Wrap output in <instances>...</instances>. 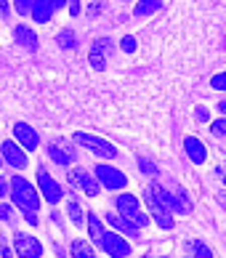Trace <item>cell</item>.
Instances as JSON below:
<instances>
[{"instance_id":"17","label":"cell","mask_w":226,"mask_h":258,"mask_svg":"<svg viewBox=\"0 0 226 258\" xmlns=\"http://www.w3.org/2000/svg\"><path fill=\"white\" fill-rule=\"evenodd\" d=\"M109 53V40H96L93 43V48H91V64H93V70H104V64H107V56Z\"/></svg>"},{"instance_id":"19","label":"cell","mask_w":226,"mask_h":258,"mask_svg":"<svg viewBox=\"0 0 226 258\" xmlns=\"http://www.w3.org/2000/svg\"><path fill=\"white\" fill-rule=\"evenodd\" d=\"M88 232H91V240L101 245V237H104V226H101V218L99 216H88Z\"/></svg>"},{"instance_id":"40","label":"cell","mask_w":226,"mask_h":258,"mask_svg":"<svg viewBox=\"0 0 226 258\" xmlns=\"http://www.w3.org/2000/svg\"><path fill=\"white\" fill-rule=\"evenodd\" d=\"M184 258H194V255H184Z\"/></svg>"},{"instance_id":"15","label":"cell","mask_w":226,"mask_h":258,"mask_svg":"<svg viewBox=\"0 0 226 258\" xmlns=\"http://www.w3.org/2000/svg\"><path fill=\"white\" fill-rule=\"evenodd\" d=\"M32 19L35 22H40V24H48L51 22V16H53V6H51V0H32Z\"/></svg>"},{"instance_id":"32","label":"cell","mask_w":226,"mask_h":258,"mask_svg":"<svg viewBox=\"0 0 226 258\" xmlns=\"http://www.w3.org/2000/svg\"><path fill=\"white\" fill-rule=\"evenodd\" d=\"M67 6H69V14H72V16L80 14V0H67Z\"/></svg>"},{"instance_id":"3","label":"cell","mask_w":226,"mask_h":258,"mask_svg":"<svg viewBox=\"0 0 226 258\" xmlns=\"http://www.w3.org/2000/svg\"><path fill=\"white\" fill-rule=\"evenodd\" d=\"M74 141H78V144H83L86 149H91L93 155H99V157H107V160H115V157H117L115 144H109L107 139L91 136V133H74Z\"/></svg>"},{"instance_id":"22","label":"cell","mask_w":226,"mask_h":258,"mask_svg":"<svg viewBox=\"0 0 226 258\" xmlns=\"http://www.w3.org/2000/svg\"><path fill=\"white\" fill-rule=\"evenodd\" d=\"M69 218H72V221H74V226H86V216H83V210H80V205H78V200H69Z\"/></svg>"},{"instance_id":"5","label":"cell","mask_w":226,"mask_h":258,"mask_svg":"<svg viewBox=\"0 0 226 258\" xmlns=\"http://www.w3.org/2000/svg\"><path fill=\"white\" fill-rule=\"evenodd\" d=\"M37 186H40V192H43V200H45V203H51V205H59V203H61V197H64L61 186L56 184L53 176H51L45 168L37 170Z\"/></svg>"},{"instance_id":"20","label":"cell","mask_w":226,"mask_h":258,"mask_svg":"<svg viewBox=\"0 0 226 258\" xmlns=\"http://www.w3.org/2000/svg\"><path fill=\"white\" fill-rule=\"evenodd\" d=\"M160 6H163V0H138L136 3V16H149L160 11Z\"/></svg>"},{"instance_id":"9","label":"cell","mask_w":226,"mask_h":258,"mask_svg":"<svg viewBox=\"0 0 226 258\" xmlns=\"http://www.w3.org/2000/svg\"><path fill=\"white\" fill-rule=\"evenodd\" d=\"M144 200H146V208H149V213H152V218L157 221V226L160 229H173V216H171V210H168L163 203H157L155 200V195L149 192H144Z\"/></svg>"},{"instance_id":"23","label":"cell","mask_w":226,"mask_h":258,"mask_svg":"<svg viewBox=\"0 0 226 258\" xmlns=\"http://www.w3.org/2000/svg\"><path fill=\"white\" fill-rule=\"evenodd\" d=\"M189 247H192L194 258H213V250H210V247L205 245V242H200V240H194V242H192Z\"/></svg>"},{"instance_id":"21","label":"cell","mask_w":226,"mask_h":258,"mask_svg":"<svg viewBox=\"0 0 226 258\" xmlns=\"http://www.w3.org/2000/svg\"><path fill=\"white\" fill-rule=\"evenodd\" d=\"M72 258H96L93 247L86 245V240H74L72 242Z\"/></svg>"},{"instance_id":"28","label":"cell","mask_w":226,"mask_h":258,"mask_svg":"<svg viewBox=\"0 0 226 258\" xmlns=\"http://www.w3.org/2000/svg\"><path fill=\"white\" fill-rule=\"evenodd\" d=\"M120 48L125 51V53H133V51H136V40H133L130 35H125V37L120 40Z\"/></svg>"},{"instance_id":"2","label":"cell","mask_w":226,"mask_h":258,"mask_svg":"<svg viewBox=\"0 0 226 258\" xmlns=\"http://www.w3.org/2000/svg\"><path fill=\"white\" fill-rule=\"evenodd\" d=\"M117 210H120V216H125L128 221L136 224L138 229H141V226H149V216L141 213L138 200H136L133 195H120V197H117Z\"/></svg>"},{"instance_id":"31","label":"cell","mask_w":226,"mask_h":258,"mask_svg":"<svg viewBox=\"0 0 226 258\" xmlns=\"http://www.w3.org/2000/svg\"><path fill=\"white\" fill-rule=\"evenodd\" d=\"M11 216H14L11 205H0V221H11Z\"/></svg>"},{"instance_id":"37","label":"cell","mask_w":226,"mask_h":258,"mask_svg":"<svg viewBox=\"0 0 226 258\" xmlns=\"http://www.w3.org/2000/svg\"><path fill=\"white\" fill-rule=\"evenodd\" d=\"M8 14V0H0V16Z\"/></svg>"},{"instance_id":"18","label":"cell","mask_w":226,"mask_h":258,"mask_svg":"<svg viewBox=\"0 0 226 258\" xmlns=\"http://www.w3.org/2000/svg\"><path fill=\"white\" fill-rule=\"evenodd\" d=\"M171 192H173V213L189 216V213H192V200H189V195H186L184 189H171Z\"/></svg>"},{"instance_id":"39","label":"cell","mask_w":226,"mask_h":258,"mask_svg":"<svg viewBox=\"0 0 226 258\" xmlns=\"http://www.w3.org/2000/svg\"><path fill=\"white\" fill-rule=\"evenodd\" d=\"M218 109H221V112H223V114H226V99H223V101H221V104H218Z\"/></svg>"},{"instance_id":"11","label":"cell","mask_w":226,"mask_h":258,"mask_svg":"<svg viewBox=\"0 0 226 258\" xmlns=\"http://www.w3.org/2000/svg\"><path fill=\"white\" fill-rule=\"evenodd\" d=\"M0 155H3L8 162H11L14 168H27V152L16 144V141H3V147H0Z\"/></svg>"},{"instance_id":"12","label":"cell","mask_w":226,"mask_h":258,"mask_svg":"<svg viewBox=\"0 0 226 258\" xmlns=\"http://www.w3.org/2000/svg\"><path fill=\"white\" fill-rule=\"evenodd\" d=\"M184 149H186V157H189L194 165H202V162L208 160V149H205V144L200 139H194V136L184 139Z\"/></svg>"},{"instance_id":"25","label":"cell","mask_w":226,"mask_h":258,"mask_svg":"<svg viewBox=\"0 0 226 258\" xmlns=\"http://www.w3.org/2000/svg\"><path fill=\"white\" fill-rule=\"evenodd\" d=\"M138 168L144 170L146 176H155V173H157V165H155V162H149L146 157H141V160H138Z\"/></svg>"},{"instance_id":"6","label":"cell","mask_w":226,"mask_h":258,"mask_svg":"<svg viewBox=\"0 0 226 258\" xmlns=\"http://www.w3.org/2000/svg\"><path fill=\"white\" fill-rule=\"evenodd\" d=\"M14 250H16L19 258H40L43 255V245H40L37 237L19 232V234H14Z\"/></svg>"},{"instance_id":"24","label":"cell","mask_w":226,"mask_h":258,"mask_svg":"<svg viewBox=\"0 0 226 258\" xmlns=\"http://www.w3.org/2000/svg\"><path fill=\"white\" fill-rule=\"evenodd\" d=\"M56 43H59L61 48H74V32H72V30H64V32H59V37H56Z\"/></svg>"},{"instance_id":"30","label":"cell","mask_w":226,"mask_h":258,"mask_svg":"<svg viewBox=\"0 0 226 258\" xmlns=\"http://www.w3.org/2000/svg\"><path fill=\"white\" fill-rule=\"evenodd\" d=\"M194 117H197V122H208V120H210V112L205 109V107H197V112H194Z\"/></svg>"},{"instance_id":"33","label":"cell","mask_w":226,"mask_h":258,"mask_svg":"<svg viewBox=\"0 0 226 258\" xmlns=\"http://www.w3.org/2000/svg\"><path fill=\"white\" fill-rule=\"evenodd\" d=\"M6 195H11V184H8V181H3V178H0V200H3Z\"/></svg>"},{"instance_id":"13","label":"cell","mask_w":226,"mask_h":258,"mask_svg":"<svg viewBox=\"0 0 226 258\" xmlns=\"http://www.w3.org/2000/svg\"><path fill=\"white\" fill-rule=\"evenodd\" d=\"M48 157L56 162V165H72L74 162V149H69L67 144H59V141H53V144H48Z\"/></svg>"},{"instance_id":"38","label":"cell","mask_w":226,"mask_h":258,"mask_svg":"<svg viewBox=\"0 0 226 258\" xmlns=\"http://www.w3.org/2000/svg\"><path fill=\"white\" fill-rule=\"evenodd\" d=\"M218 203H221V208H226V192H218Z\"/></svg>"},{"instance_id":"4","label":"cell","mask_w":226,"mask_h":258,"mask_svg":"<svg viewBox=\"0 0 226 258\" xmlns=\"http://www.w3.org/2000/svg\"><path fill=\"white\" fill-rule=\"evenodd\" d=\"M93 176H96V181L107 189H125L128 186V176L122 173V170L107 165V162H101V165L93 168Z\"/></svg>"},{"instance_id":"7","label":"cell","mask_w":226,"mask_h":258,"mask_svg":"<svg viewBox=\"0 0 226 258\" xmlns=\"http://www.w3.org/2000/svg\"><path fill=\"white\" fill-rule=\"evenodd\" d=\"M69 184H72V186H78L80 192H86L88 197H96V195L101 192V184L96 181V176L86 173L83 168H74V170H69Z\"/></svg>"},{"instance_id":"1","label":"cell","mask_w":226,"mask_h":258,"mask_svg":"<svg viewBox=\"0 0 226 258\" xmlns=\"http://www.w3.org/2000/svg\"><path fill=\"white\" fill-rule=\"evenodd\" d=\"M11 197H14V205L22 208V210H37V205H40V195H37V189L30 184L27 178L22 176H14L11 181Z\"/></svg>"},{"instance_id":"14","label":"cell","mask_w":226,"mask_h":258,"mask_svg":"<svg viewBox=\"0 0 226 258\" xmlns=\"http://www.w3.org/2000/svg\"><path fill=\"white\" fill-rule=\"evenodd\" d=\"M14 37H16V43L22 45V48H27V51H37V35L30 30V27L19 24L16 30H14Z\"/></svg>"},{"instance_id":"41","label":"cell","mask_w":226,"mask_h":258,"mask_svg":"<svg viewBox=\"0 0 226 258\" xmlns=\"http://www.w3.org/2000/svg\"><path fill=\"white\" fill-rule=\"evenodd\" d=\"M223 184H226V176H223Z\"/></svg>"},{"instance_id":"26","label":"cell","mask_w":226,"mask_h":258,"mask_svg":"<svg viewBox=\"0 0 226 258\" xmlns=\"http://www.w3.org/2000/svg\"><path fill=\"white\" fill-rule=\"evenodd\" d=\"M210 85H213L215 91H226V72H218V75H213Z\"/></svg>"},{"instance_id":"34","label":"cell","mask_w":226,"mask_h":258,"mask_svg":"<svg viewBox=\"0 0 226 258\" xmlns=\"http://www.w3.org/2000/svg\"><path fill=\"white\" fill-rule=\"evenodd\" d=\"M24 218H27V224H37V216H35V210H24Z\"/></svg>"},{"instance_id":"27","label":"cell","mask_w":226,"mask_h":258,"mask_svg":"<svg viewBox=\"0 0 226 258\" xmlns=\"http://www.w3.org/2000/svg\"><path fill=\"white\" fill-rule=\"evenodd\" d=\"M14 8L24 16V14H30V11H32V0H14Z\"/></svg>"},{"instance_id":"8","label":"cell","mask_w":226,"mask_h":258,"mask_svg":"<svg viewBox=\"0 0 226 258\" xmlns=\"http://www.w3.org/2000/svg\"><path fill=\"white\" fill-rule=\"evenodd\" d=\"M101 247L107 250V255L112 258H128L130 255V245L122 234H115V232H104L101 237Z\"/></svg>"},{"instance_id":"16","label":"cell","mask_w":226,"mask_h":258,"mask_svg":"<svg viewBox=\"0 0 226 258\" xmlns=\"http://www.w3.org/2000/svg\"><path fill=\"white\" fill-rule=\"evenodd\" d=\"M107 221L117 229V232L122 234H128V237H138V226L136 224H130L125 216H120V213H107Z\"/></svg>"},{"instance_id":"10","label":"cell","mask_w":226,"mask_h":258,"mask_svg":"<svg viewBox=\"0 0 226 258\" xmlns=\"http://www.w3.org/2000/svg\"><path fill=\"white\" fill-rule=\"evenodd\" d=\"M14 141L22 149H37V147H40V136H37V131L32 125H27V122H16V125H14Z\"/></svg>"},{"instance_id":"29","label":"cell","mask_w":226,"mask_h":258,"mask_svg":"<svg viewBox=\"0 0 226 258\" xmlns=\"http://www.w3.org/2000/svg\"><path fill=\"white\" fill-rule=\"evenodd\" d=\"M210 131L215 133V136H226V120H215L210 125Z\"/></svg>"},{"instance_id":"35","label":"cell","mask_w":226,"mask_h":258,"mask_svg":"<svg viewBox=\"0 0 226 258\" xmlns=\"http://www.w3.org/2000/svg\"><path fill=\"white\" fill-rule=\"evenodd\" d=\"M0 258H14V255H11V250H8V247H6L3 242H0Z\"/></svg>"},{"instance_id":"36","label":"cell","mask_w":226,"mask_h":258,"mask_svg":"<svg viewBox=\"0 0 226 258\" xmlns=\"http://www.w3.org/2000/svg\"><path fill=\"white\" fill-rule=\"evenodd\" d=\"M51 6H53V11H56V8H64V6H67V0H51Z\"/></svg>"}]
</instances>
